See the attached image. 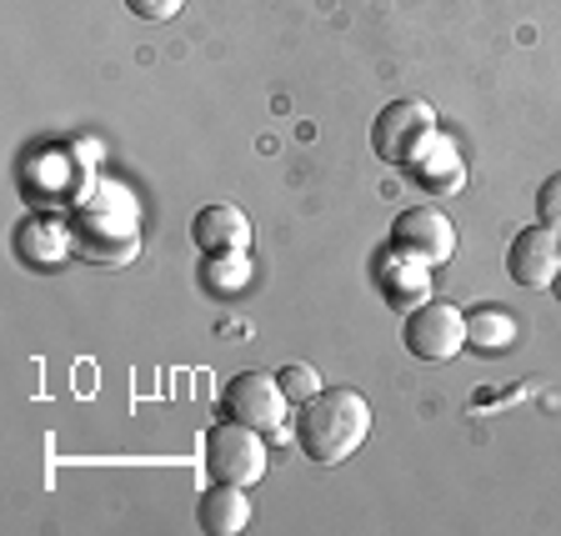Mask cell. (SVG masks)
Masks as SVG:
<instances>
[{
    "mask_svg": "<svg viewBox=\"0 0 561 536\" xmlns=\"http://www.w3.org/2000/svg\"><path fill=\"white\" fill-rule=\"evenodd\" d=\"M376 286H381V301L391 306L397 316L416 311L426 296H432V281H426V266H416V261L397 256L391 251V261H381V271H376Z\"/></svg>",
    "mask_w": 561,
    "mask_h": 536,
    "instance_id": "11",
    "label": "cell"
},
{
    "mask_svg": "<svg viewBox=\"0 0 561 536\" xmlns=\"http://www.w3.org/2000/svg\"><path fill=\"white\" fill-rule=\"evenodd\" d=\"M201 456H206V477L210 481H231V487H256L266 477V436L241 426V421H226V426H210L201 436Z\"/></svg>",
    "mask_w": 561,
    "mask_h": 536,
    "instance_id": "4",
    "label": "cell"
},
{
    "mask_svg": "<svg viewBox=\"0 0 561 536\" xmlns=\"http://www.w3.org/2000/svg\"><path fill=\"white\" fill-rule=\"evenodd\" d=\"M280 386H286L291 407H306V401L321 391V376H316V366H306V362H286L280 366Z\"/></svg>",
    "mask_w": 561,
    "mask_h": 536,
    "instance_id": "16",
    "label": "cell"
},
{
    "mask_svg": "<svg viewBox=\"0 0 561 536\" xmlns=\"http://www.w3.org/2000/svg\"><path fill=\"white\" fill-rule=\"evenodd\" d=\"M407 175H411V186H416L421 196L446 201V196H461V186H467V161H461V151H456L451 140L436 136L432 146L407 166Z\"/></svg>",
    "mask_w": 561,
    "mask_h": 536,
    "instance_id": "9",
    "label": "cell"
},
{
    "mask_svg": "<svg viewBox=\"0 0 561 536\" xmlns=\"http://www.w3.org/2000/svg\"><path fill=\"white\" fill-rule=\"evenodd\" d=\"M15 251H21L25 266H56L70 251V226L31 216V221H21V231H15Z\"/></svg>",
    "mask_w": 561,
    "mask_h": 536,
    "instance_id": "13",
    "label": "cell"
},
{
    "mask_svg": "<svg viewBox=\"0 0 561 536\" xmlns=\"http://www.w3.org/2000/svg\"><path fill=\"white\" fill-rule=\"evenodd\" d=\"M70 251L91 266H126L140 256V210L126 186L101 181L70 216Z\"/></svg>",
    "mask_w": 561,
    "mask_h": 536,
    "instance_id": "1",
    "label": "cell"
},
{
    "mask_svg": "<svg viewBox=\"0 0 561 536\" xmlns=\"http://www.w3.org/2000/svg\"><path fill=\"white\" fill-rule=\"evenodd\" d=\"M181 5L186 0H126V11L140 21H171V15H181Z\"/></svg>",
    "mask_w": 561,
    "mask_h": 536,
    "instance_id": "18",
    "label": "cell"
},
{
    "mask_svg": "<svg viewBox=\"0 0 561 536\" xmlns=\"http://www.w3.org/2000/svg\"><path fill=\"white\" fill-rule=\"evenodd\" d=\"M401 341L416 362H451L467 346V311H456L451 301H421L401 321Z\"/></svg>",
    "mask_w": 561,
    "mask_h": 536,
    "instance_id": "6",
    "label": "cell"
},
{
    "mask_svg": "<svg viewBox=\"0 0 561 536\" xmlns=\"http://www.w3.org/2000/svg\"><path fill=\"white\" fill-rule=\"evenodd\" d=\"M506 271H512V281L526 286V292L551 286V281L561 276V231H551V226H526L512 241V251H506Z\"/></svg>",
    "mask_w": 561,
    "mask_h": 536,
    "instance_id": "8",
    "label": "cell"
},
{
    "mask_svg": "<svg viewBox=\"0 0 561 536\" xmlns=\"http://www.w3.org/2000/svg\"><path fill=\"white\" fill-rule=\"evenodd\" d=\"M436 136H442V130H436V111L426 101H391L371 126L376 156H381L386 166H401V171H407Z\"/></svg>",
    "mask_w": 561,
    "mask_h": 536,
    "instance_id": "5",
    "label": "cell"
},
{
    "mask_svg": "<svg viewBox=\"0 0 561 536\" xmlns=\"http://www.w3.org/2000/svg\"><path fill=\"white\" fill-rule=\"evenodd\" d=\"M226 417L261 432L266 442H286L296 432L291 426V397H286V386L280 376H266V372H241L226 381V397H221Z\"/></svg>",
    "mask_w": 561,
    "mask_h": 536,
    "instance_id": "3",
    "label": "cell"
},
{
    "mask_svg": "<svg viewBox=\"0 0 561 536\" xmlns=\"http://www.w3.org/2000/svg\"><path fill=\"white\" fill-rule=\"evenodd\" d=\"M551 286H557V296H561V276H557V281H551Z\"/></svg>",
    "mask_w": 561,
    "mask_h": 536,
    "instance_id": "19",
    "label": "cell"
},
{
    "mask_svg": "<svg viewBox=\"0 0 561 536\" xmlns=\"http://www.w3.org/2000/svg\"><path fill=\"white\" fill-rule=\"evenodd\" d=\"M201 281H206V292H216V296H236L245 281H251V256H245V251L206 256L201 261Z\"/></svg>",
    "mask_w": 561,
    "mask_h": 536,
    "instance_id": "15",
    "label": "cell"
},
{
    "mask_svg": "<svg viewBox=\"0 0 561 536\" xmlns=\"http://www.w3.org/2000/svg\"><path fill=\"white\" fill-rule=\"evenodd\" d=\"M191 241L201 246V256L251 251V221H245L241 206H231V201H216V206L196 210V221H191Z\"/></svg>",
    "mask_w": 561,
    "mask_h": 536,
    "instance_id": "10",
    "label": "cell"
},
{
    "mask_svg": "<svg viewBox=\"0 0 561 536\" xmlns=\"http://www.w3.org/2000/svg\"><path fill=\"white\" fill-rule=\"evenodd\" d=\"M522 337V321H516L506 306H477L467 311V346L477 351H506Z\"/></svg>",
    "mask_w": 561,
    "mask_h": 536,
    "instance_id": "14",
    "label": "cell"
},
{
    "mask_svg": "<svg viewBox=\"0 0 561 536\" xmlns=\"http://www.w3.org/2000/svg\"><path fill=\"white\" fill-rule=\"evenodd\" d=\"M366 436H371V407L351 386H321L296 417V442L321 467H336L351 452H362Z\"/></svg>",
    "mask_w": 561,
    "mask_h": 536,
    "instance_id": "2",
    "label": "cell"
},
{
    "mask_svg": "<svg viewBox=\"0 0 561 536\" xmlns=\"http://www.w3.org/2000/svg\"><path fill=\"white\" fill-rule=\"evenodd\" d=\"M391 251L407 256V261H416V266H442V261H451V251H456L451 216L436 210V206L401 210L397 221H391Z\"/></svg>",
    "mask_w": 561,
    "mask_h": 536,
    "instance_id": "7",
    "label": "cell"
},
{
    "mask_svg": "<svg viewBox=\"0 0 561 536\" xmlns=\"http://www.w3.org/2000/svg\"><path fill=\"white\" fill-rule=\"evenodd\" d=\"M537 221L551 226V231H561V171L541 181V191H537Z\"/></svg>",
    "mask_w": 561,
    "mask_h": 536,
    "instance_id": "17",
    "label": "cell"
},
{
    "mask_svg": "<svg viewBox=\"0 0 561 536\" xmlns=\"http://www.w3.org/2000/svg\"><path fill=\"white\" fill-rule=\"evenodd\" d=\"M201 532L210 536H236L251 526V502H245V487H231V481H216V487L201 497L196 506Z\"/></svg>",
    "mask_w": 561,
    "mask_h": 536,
    "instance_id": "12",
    "label": "cell"
}]
</instances>
